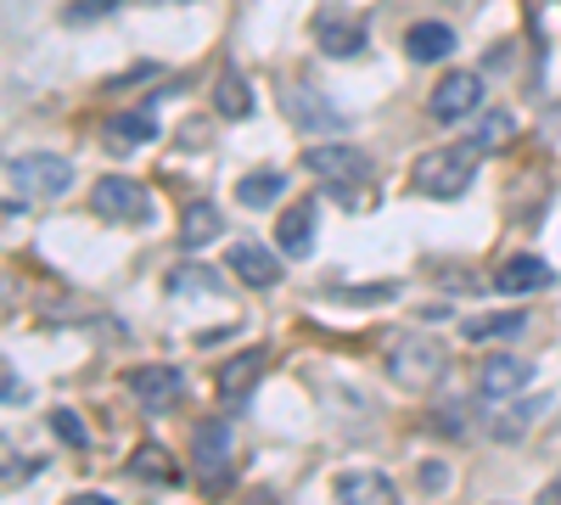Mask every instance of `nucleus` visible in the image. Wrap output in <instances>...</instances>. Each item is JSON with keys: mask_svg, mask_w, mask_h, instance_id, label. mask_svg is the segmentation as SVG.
<instances>
[{"mask_svg": "<svg viewBox=\"0 0 561 505\" xmlns=\"http://www.w3.org/2000/svg\"><path fill=\"white\" fill-rule=\"evenodd\" d=\"M478 186V147H433L415 163V192L433 203H455Z\"/></svg>", "mask_w": 561, "mask_h": 505, "instance_id": "nucleus-1", "label": "nucleus"}, {"mask_svg": "<svg viewBox=\"0 0 561 505\" xmlns=\"http://www.w3.org/2000/svg\"><path fill=\"white\" fill-rule=\"evenodd\" d=\"M444 371H449V354H444L438 337H427V332H399V337L388 343V377H393L399 388H427V382H438Z\"/></svg>", "mask_w": 561, "mask_h": 505, "instance_id": "nucleus-2", "label": "nucleus"}, {"mask_svg": "<svg viewBox=\"0 0 561 505\" xmlns=\"http://www.w3.org/2000/svg\"><path fill=\"white\" fill-rule=\"evenodd\" d=\"M90 208H96L102 219H113V225H152V197H147V186L140 180H129V174H107V180H96L90 186Z\"/></svg>", "mask_w": 561, "mask_h": 505, "instance_id": "nucleus-3", "label": "nucleus"}, {"mask_svg": "<svg viewBox=\"0 0 561 505\" xmlns=\"http://www.w3.org/2000/svg\"><path fill=\"white\" fill-rule=\"evenodd\" d=\"M7 186L28 192V197H62L73 186V163L57 158V152H23V158L7 163Z\"/></svg>", "mask_w": 561, "mask_h": 505, "instance_id": "nucleus-4", "label": "nucleus"}, {"mask_svg": "<svg viewBox=\"0 0 561 505\" xmlns=\"http://www.w3.org/2000/svg\"><path fill=\"white\" fill-rule=\"evenodd\" d=\"M304 169L314 180H325L332 192H348V186H365L370 180V158L359 147H348V141H314L304 152Z\"/></svg>", "mask_w": 561, "mask_h": 505, "instance_id": "nucleus-5", "label": "nucleus"}, {"mask_svg": "<svg viewBox=\"0 0 561 505\" xmlns=\"http://www.w3.org/2000/svg\"><path fill=\"white\" fill-rule=\"evenodd\" d=\"M314 39H320V51L325 57H359L365 45H370V28H365V18L359 12H348V7H320L314 12Z\"/></svg>", "mask_w": 561, "mask_h": 505, "instance_id": "nucleus-6", "label": "nucleus"}, {"mask_svg": "<svg viewBox=\"0 0 561 505\" xmlns=\"http://www.w3.org/2000/svg\"><path fill=\"white\" fill-rule=\"evenodd\" d=\"M478 107H483V73H472V68L444 73L438 90H433V102H427V113L438 124H460V118H472Z\"/></svg>", "mask_w": 561, "mask_h": 505, "instance_id": "nucleus-7", "label": "nucleus"}, {"mask_svg": "<svg viewBox=\"0 0 561 505\" xmlns=\"http://www.w3.org/2000/svg\"><path fill=\"white\" fill-rule=\"evenodd\" d=\"M129 393L140 410H174L185 399V377H180V365H135L129 371Z\"/></svg>", "mask_w": 561, "mask_h": 505, "instance_id": "nucleus-8", "label": "nucleus"}, {"mask_svg": "<svg viewBox=\"0 0 561 505\" xmlns=\"http://www.w3.org/2000/svg\"><path fill=\"white\" fill-rule=\"evenodd\" d=\"M280 107H287V118H293L304 135H343V129H348V118H343L332 102H325L314 84H293Z\"/></svg>", "mask_w": 561, "mask_h": 505, "instance_id": "nucleus-9", "label": "nucleus"}, {"mask_svg": "<svg viewBox=\"0 0 561 505\" xmlns=\"http://www.w3.org/2000/svg\"><path fill=\"white\" fill-rule=\"evenodd\" d=\"M259 382H264V348H248V354H237L230 365H219V404H225V416L248 410V399L259 393Z\"/></svg>", "mask_w": 561, "mask_h": 505, "instance_id": "nucleus-10", "label": "nucleus"}, {"mask_svg": "<svg viewBox=\"0 0 561 505\" xmlns=\"http://www.w3.org/2000/svg\"><path fill=\"white\" fill-rule=\"evenodd\" d=\"M534 382V365L528 359H517V354H494V359H483L478 365V399H517L523 388Z\"/></svg>", "mask_w": 561, "mask_h": 505, "instance_id": "nucleus-11", "label": "nucleus"}, {"mask_svg": "<svg viewBox=\"0 0 561 505\" xmlns=\"http://www.w3.org/2000/svg\"><path fill=\"white\" fill-rule=\"evenodd\" d=\"M192 444H197V472H203V483H208V489H225V483H230V422H225V416L203 422Z\"/></svg>", "mask_w": 561, "mask_h": 505, "instance_id": "nucleus-12", "label": "nucleus"}, {"mask_svg": "<svg viewBox=\"0 0 561 505\" xmlns=\"http://www.w3.org/2000/svg\"><path fill=\"white\" fill-rule=\"evenodd\" d=\"M225 264H230V275H237V282H248L253 292H270V287L280 282V259H275L264 242H230Z\"/></svg>", "mask_w": 561, "mask_h": 505, "instance_id": "nucleus-13", "label": "nucleus"}, {"mask_svg": "<svg viewBox=\"0 0 561 505\" xmlns=\"http://www.w3.org/2000/svg\"><path fill=\"white\" fill-rule=\"evenodd\" d=\"M550 282H556V275H550V264H545V259H534V253H511V259L494 269V292H505V298L545 292Z\"/></svg>", "mask_w": 561, "mask_h": 505, "instance_id": "nucleus-14", "label": "nucleus"}, {"mask_svg": "<svg viewBox=\"0 0 561 505\" xmlns=\"http://www.w3.org/2000/svg\"><path fill=\"white\" fill-rule=\"evenodd\" d=\"M314 225H320L314 203H293L287 214H280V225H275V248L287 253L293 264H304L314 253Z\"/></svg>", "mask_w": 561, "mask_h": 505, "instance_id": "nucleus-15", "label": "nucleus"}, {"mask_svg": "<svg viewBox=\"0 0 561 505\" xmlns=\"http://www.w3.org/2000/svg\"><path fill=\"white\" fill-rule=\"evenodd\" d=\"M404 51H410V62H444L455 51V28L438 18H421L404 28Z\"/></svg>", "mask_w": 561, "mask_h": 505, "instance_id": "nucleus-16", "label": "nucleus"}, {"mask_svg": "<svg viewBox=\"0 0 561 505\" xmlns=\"http://www.w3.org/2000/svg\"><path fill=\"white\" fill-rule=\"evenodd\" d=\"M214 113L230 118V124L253 118V84H248L242 68H219V79H214Z\"/></svg>", "mask_w": 561, "mask_h": 505, "instance_id": "nucleus-17", "label": "nucleus"}, {"mask_svg": "<svg viewBox=\"0 0 561 505\" xmlns=\"http://www.w3.org/2000/svg\"><path fill=\"white\" fill-rule=\"evenodd\" d=\"M460 332H466V343H517V337L528 332V314H523V309L472 314V320H460Z\"/></svg>", "mask_w": 561, "mask_h": 505, "instance_id": "nucleus-18", "label": "nucleus"}, {"mask_svg": "<svg viewBox=\"0 0 561 505\" xmlns=\"http://www.w3.org/2000/svg\"><path fill=\"white\" fill-rule=\"evenodd\" d=\"M332 494L348 500V505H388L393 500V478H382V472H337Z\"/></svg>", "mask_w": 561, "mask_h": 505, "instance_id": "nucleus-19", "label": "nucleus"}, {"mask_svg": "<svg viewBox=\"0 0 561 505\" xmlns=\"http://www.w3.org/2000/svg\"><path fill=\"white\" fill-rule=\"evenodd\" d=\"M280 197H287V174H280V169H259V174H242L237 180V203L248 214H259V208H270Z\"/></svg>", "mask_w": 561, "mask_h": 505, "instance_id": "nucleus-20", "label": "nucleus"}, {"mask_svg": "<svg viewBox=\"0 0 561 505\" xmlns=\"http://www.w3.org/2000/svg\"><path fill=\"white\" fill-rule=\"evenodd\" d=\"M219 231H225V219H219V208L214 203H192L185 208V225H180V248H208V242H219Z\"/></svg>", "mask_w": 561, "mask_h": 505, "instance_id": "nucleus-21", "label": "nucleus"}, {"mask_svg": "<svg viewBox=\"0 0 561 505\" xmlns=\"http://www.w3.org/2000/svg\"><path fill=\"white\" fill-rule=\"evenodd\" d=\"M545 410H550V399H539V393H534V399H511V410H505V416H494L489 433H494L500 444H511V438H523V433L545 416Z\"/></svg>", "mask_w": 561, "mask_h": 505, "instance_id": "nucleus-22", "label": "nucleus"}, {"mask_svg": "<svg viewBox=\"0 0 561 505\" xmlns=\"http://www.w3.org/2000/svg\"><path fill=\"white\" fill-rule=\"evenodd\" d=\"M129 472H135L140 483H163V489L180 483V467L169 461V449H163V444H140V449H135V461H129Z\"/></svg>", "mask_w": 561, "mask_h": 505, "instance_id": "nucleus-23", "label": "nucleus"}, {"mask_svg": "<svg viewBox=\"0 0 561 505\" xmlns=\"http://www.w3.org/2000/svg\"><path fill=\"white\" fill-rule=\"evenodd\" d=\"M107 135H113L118 147H147V141H158V118H152V107H140V113H113Z\"/></svg>", "mask_w": 561, "mask_h": 505, "instance_id": "nucleus-24", "label": "nucleus"}, {"mask_svg": "<svg viewBox=\"0 0 561 505\" xmlns=\"http://www.w3.org/2000/svg\"><path fill=\"white\" fill-rule=\"evenodd\" d=\"M511 135H517V113H483V124L472 129V147L478 152H500Z\"/></svg>", "mask_w": 561, "mask_h": 505, "instance_id": "nucleus-25", "label": "nucleus"}, {"mask_svg": "<svg viewBox=\"0 0 561 505\" xmlns=\"http://www.w3.org/2000/svg\"><path fill=\"white\" fill-rule=\"evenodd\" d=\"M118 12V0H73V7L62 12V23L68 28H84V23H102V18H113Z\"/></svg>", "mask_w": 561, "mask_h": 505, "instance_id": "nucleus-26", "label": "nucleus"}, {"mask_svg": "<svg viewBox=\"0 0 561 505\" xmlns=\"http://www.w3.org/2000/svg\"><path fill=\"white\" fill-rule=\"evenodd\" d=\"M51 433H57L62 444H73V449L90 444V427L79 422V410H51Z\"/></svg>", "mask_w": 561, "mask_h": 505, "instance_id": "nucleus-27", "label": "nucleus"}, {"mask_svg": "<svg viewBox=\"0 0 561 505\" xmlns=\"http://www.w3.org/2000/svg\"><path fill=\"white\" fill-rule=\"evenodd\" d=\"M399 287L382 282V287H325V298H348V303H388Z\"/></svg>", "mask_w": 561, "mask_h": 505, "instance_id": "nucleus-28", "label": "nucleus"}, {"mask_svg": "<svg viewBox=\"0 0 561 505\" xmlns=\"http://www.w3.org/2000/svg\"><path fill=\"white\" fill-rule=\"evenodd\" d=\"M208 275H214L208 264H203V269H197V264H185V269H174V275H169V287H174V292H197V287H203V292H214Z\"/></svg>", "mask_w": 561, "mask_h": 505, "instance_id": "nucleus-29", "label": "nucleus"}, {"mask_svg": "<svg viewBox=\"0 0 561 505\" xmlns=\"http://www.w3.org/2000/svg\"><path fill=\"white\" fill-rule=\"evenodd\" d=\"M415 489H421V494H444V489H449V467H444V461H421V467H415Z\"/></svg>", "mask_w": 561, "mask_h": 505, "instance_id": "nucleus-30", "label": "nucleus"}, {"mask_svg": "<svg viewBox=\"0 0 561 505\" xmlns=\"http://www.w3.org/2000/svg\"><path fill=\"white\" fill-rule=\"evenodd\" d=\"M158 73V62H135L129 73H118V79H107V96H113V90H129V84H140V79H152Z\"/></svg>", "mask_w": 561, "mask_h": 505, "instance_id": "nucleus-31", "label": "nucleus"}, {"mask_svg": "<svg viewBox=\"0 0 561 505\" xmlns=\"http://www.w3.org/2000/svg\"><path fill=\"white\" fill-rule=\"evenodd\" d=\"M28 399V388L18 382V371H12V365H7V404H23Z\"/></svg>", "mask_w": 561, "mask_h": 505, "instance_id": "nucleus-32", "label": "nucleus"}, {"mask_svg": "<svg viewBox=\"0 0 561 505\" xmlns=\"http://www.w3.org/2000/svg\"><path fill=\"white\" fill-rule=\"evenodd\" d=\"M545 500H561V478H556V483H550V489H545Z\"/></svg>", "mask_w": 561, "mask_h": 505, "instance_id": "nucleus-33", "label": "nucleus"}]
</instances>
